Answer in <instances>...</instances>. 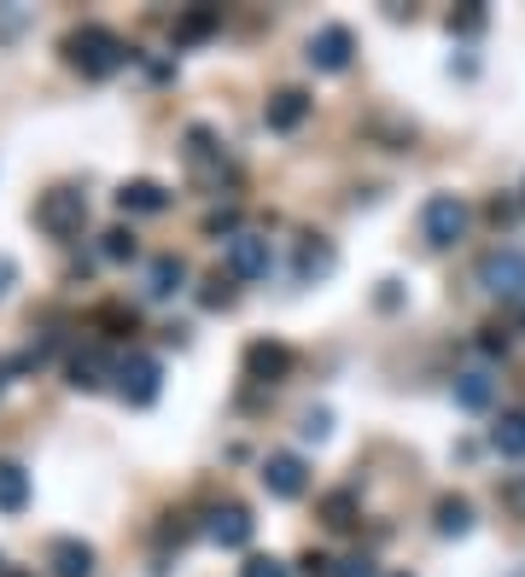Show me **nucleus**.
<instances>
[{
	"label": "nucleus",
	"mask_w": 525,
	"mask_h": 577,
	"mask_svg": "<svg viewBox=\"0 0 525 577\" xmlns=\"http://www.w3.org/2000/svg\"><path fill=\"white\" fill-rule=\"evenodd\" d=\"M129 41L117 35V30H106V24H83V30H71L65 35V65L71 71H83V76H94V82H106V76H117L129 65Z\"/></svg>",
	"instance_id": "f257e3e1"
},
{
	"label": "nucleus",
	"mask_w": 525,
	"mask_h": 577,
	"mask_svg": "<svg viewBox=\"0 0 525 577\" xmlns=\"http://www.w3.org/2000/svg\"><path fill=\"white\" fill-rule=\"evenodd\" d=\"M35 228L47 239H76L88 228V193L83 188H47L35 199Z\"/></svg>",
	"instance_id": "f03ea898"
},
{
	"label": "nucleus",
	"mask_w": 525,
	"mask_h": 577,
	"mask_svg": "<svg viewBox=\"0 0 525 577\" xmlns=\"http://www.w3.org/2000/svg\"><path fill=\"white\" fill-rule=\"evenodd\" d=\"M468 222H473V211L461 193H432L420 204V239H427L432 252H450L456 239H468Z\"/></svg>",
	"instance_id": "7ed1b4c3"
},
{
	"label": "nucleus",
	"mask_w": 525,
	"mask_h": 577,
	"mask_svg": "<svg viewBox=\"0 0 525 577\" xmlns=\"http://www.w3.org/2000/svg\"><path fill=\"white\" fill-rule=\"evenodd\" d=\"M479 286L502 303H525V252H514V245H502V252H491L479 263Z\"/></svg>",
	"instance_id": "20e7f679"
},
{
	"label": "nucleus",
	"mask_w": 525,
	"mask_h": 577,
	"mask_svg": "<svg viewBox=\"0 0 525 577\" xmlns=\"http://www.w3.org/2000/svg\"><path fill=\"white\" fill-rule=\"evenodd\" d=\"M304 58H310V71H321V76H345L351 58H356V35L345 24H321L310 35V53Z\"/></svg>",
	"instance_id": "39448f33"
},
{
	"label": "nucleus",
	"mask_w": 525,
	"mask_h": 577,
	"mask_svg": "<svg viewBox=\"0 0 525 577\" xmlns=\"http://www.w3.org/2000/svg\"><path fill=\"white\" fill-rule=\"evenodd\" d=\"M117 391H124V403L147 408V403H158V391H164V367L152 356H124L117 362Z\"/></svg>",
	"instance_id": "423d86ee"
},
{
	"label": "nucleus",
	"mask_w": 525,
	"mask_h": 577,
	"mask_svg": "<svg viewBox=\"0 0 525 577\" xmlns=\"http://www.w3.org/2000/svg\"><path fill=\"white\" fill-rule=\"evenodd\" d=\"M304 484H310V467H304V456L280 449V456H269V461H262V490H269V496H280V502H298V496H304Z\"/></svg>",
	"instance_id": "0eeeda50"
},
{
	"label": "nucleus",
	"mask_w": 525,
	"mask_h": 577,
	"mask_svg": "<svg viewBox=\"0 0 525 577\" xmlns=\"http://www.w3.org/2000/svg\"><path fill=\"white\" fill-rule=\"evenodd\" d=\"M287 374H292V350L280 344V339H251V344H246V380L280 385Z\"/></svg>",
	"instance_id": "6e6552de"
},
{
	"label": "nucleus",
	"mask_w": 525,
	"mask_h": 577,
	"mask_svg": "<svg viewBox=\"0 0 525 577\" xmlns=\"http://www.w3.org/2000/svg\"><path fill=\"white\" fill-rule=\"evenodd\" d=\"M269 263H275V252H269V239H262V234H234L228 239V275L234 280H262V275H269Z\"/></svg>",
	"instance_id": "1a4fd4ad"
},
{
	"label": "nucleus",
	"mask_w": 525,
	"mask_h": 577,
	"mask_svg": "<svg viewBox=\"0 0 525 577\" xmlns=\"http://www.w3.org/2000/svg\"><path fill=\"white\" fill-rule=\"evenodd\" d=\"M211 543L216 548H251V537H257V520H251V513L246 507H239V502H228V507H216L211 513Z\"/></svg>",
	"instance_id": "9d476101"
},
{
	"label": "nucleus",
	"mask_w": 525,
	"mask_h": 577,
	"mask_svg": "<svg viewBox=\"0 0 525 577\" xmlns=\"http://www.w3.org/2000/svg\"><path fill=\"white\" fill-rule=\"evenodd\" d=\"M117 211L124 216H164L170 211V188H158V181H124V188H117Z\"/></svg>",
	"instance_id": "9b49d317"
},
{
	"label": "nucleus",
	"mask_w": 525,
	"mask_h": 577,
	"mask_svg": "<svg viewBox=\"0 0 525 577\" xmlns=\"http://www.w3.org/2000/svg\"><path fill=\"white\" fill-rule=\"evenodd\" d=\"M310 106H315V99H310L304 88H280V94L269 99V106H262V122H269L275 135H292L298 122L310 117Z\"/></svg>",
	"instance_id": "f8f14e48"
},
{
	"label": "nucleus",
	"mask_w": 525,
	"mask_h": 577,
	"mask_svg": "<svg viewBox=\"0 0 525 577\" xmlns=\"http://www.w3.org/2000/svg\"><path fill=\"white\" fill-rule=\"evenodd\" d=\"M47 566H53V577H94V548L83 537H53Z\"/></svg>",
	"instance_id": "ddd939ff"
},
{
	"label": "nucleus",
	"mask_w": 525,
	"mask_h": 577,
	"mask_svg": "<svg viewBox=\"0 0 525 577\" xmlns=\"http://www.w3.org/2000/svg\"><path fill=\"white\" fill-rule=\"evenodd\" d=\"M450 397H456V408H468V415H484V408L496 403V380L479 374V367H468V374H456Z\"/></svg>",
	"instance_id": "4468645a"
},
{
	"label": "nucleus",
	"mask_w": 525,
	"mask_h": 577,
	"mask_svg": "<svg viewBox=\"0 0 525 577\" xmlns=\"http://www.w3.org/2000/svg\"><path fill=\"white\" fill-rule=\"evenodd\" d=\"M181 286H188V263H181V257H152V269H147V298H152V303H170Z\"/></svg>",
	"instance_id": "2eb2a0df"
},
{
	"label": "nucleus",
	"mask_w": 525,
	"mask_h": 577,
	"mask_svg": "<svg viewBox=\"0 0 525 577\" xmlns=\"http://www.w3.org/2000/svg\"><path fill=\"white\" fill-rule=\"evenodd\" d=\"M188 163H193V175H205V181L228 175V158H222V147H216L205 129H188Z\"/></svg>",
	"instance_id": "dca6fc26"
},
{
	"label": "nucleus",
	"mask_w": 525,
	"mask_h": 577,
	"mask_svg": "<svg viewBox=\"0 0 525 577\" xmlns=\"http://www.w3.org/2000/svg\"><path fill=\"white\" fill-rule=\"evenodd\" d=\"M106 380H117V362L106 350H88V356H71V385L76 391H99Z\"/></svg>",
	"instance_id": "f3484780"
},
{
	"label": "nucleus",
	"mask_w": 525,
	"mask_h": 577,
	"mask_svg": "<svg viewBox=\"0 0 525 577\" xmlns=\"http://www.w3.org/2000/svg\"><path fill=\"white\" fill-rule=\"evenodd\" d=\"M491 449H496L502 461H525V415H519V408L491 426Z\"/></svg>",
	"instance_id": "a211bd4d"
},
{
	"label": "nucleus",
	"mask_w": 525,
	"mask_h": 577,
	"mask_svg": "<svg viewBox=\"0 0 525 577\" xmlns=\"http://www.w3.org/2000/svg\"><path fill=\"white\" fill-rule=\"evenodd\" d=\"M30 507V472L18 461H0V513H24Z\"/></svg>",
	"instance_id": "6ab92c4d"
},
{
	"label": "nucleus",
	"mask_w": 525,
	"mask_h": 577,
	"mask_svg": "<svg viewBox=\"0 0 525 577\" xmlns=\"http://www.w3.org/2000/svg\"><path fill=\"white\" fill-rule=\"evenodd\" d=\"M438 537H468L473 531V502L468 496H438Z\"/></svg>",
	"instance_id": "aec40b11"
},
{
	"label": "nucleus",
	"mask_w": 525,
	"mask_h": 577,
	"mask_svg": "<svg viewBox=\"0 0 525 577\" xmlns=\"http://www.w3.org/2000/svg\"><path fill=\"white\" fill-rule=\"evenodd\" d=\"M339 269V252L328 239H304V252H298V280H321Z\"/></svg>",
	"instance_id": "412c9836"
},
{
	"label": "nucleus",
	"mask_w": 525,
	"mask_h": 577,
	"mask_svg": "<svg viewBox=\"0 0 525 577\" xmlns=\"http://www.w3.org/2000/svg\"><path fill=\"white\" fill-rule=\"evenodd\" d=\"M216 24H222V12H216V7H193V12H181V24H175V41H205Z\"/></svg>",
	"instance_id": "4be33fe9"
},
{
	"label": "nucleus",
	"mask_w": 525,
	"mask_h": 577,
	"mask_svg": "<svg viewBox=\"0 0 525 577\" xmlns=\"http://www.w3.org/2000/svg\"><path fill=\"white\" fill-rule=\"evenodd\" d=\"M321 520H328L333 531H351L356 525V496H351V490H333V496L321 502Z\"/></svg>",
	"instance_id": "5701e85b"
},
{
	"label": "nucleus",
	"mask_w": 525,
	"mask_h": 577,
	"mask_svg": "<svg viewBox=\"0 0 525 577\" xmlns=\"http://www.w3.org/2000/svg\"><path fill=\"white\" fill-rule=\"evenodd\" d=\"M99 252H106L111 263H129V257L140 252V245H135V234H129V228H111L106 239H99Z\"/></svg>",
	"instance_id": "b1692460"
},
{
	"label": "nucleus",
	"mask_w": 525,
	"mask_h": 577,
	"mask_svg": "<svg viewBox=\"0 0 525 577\" xmlns=\"http://www.w3.org/2000/svg\"><path fill=\"white\" fill-rule=\"evenodd\" d=\"M239 577H292V566L275 560V554H251V560L239 566Z\"/></svg>",
	"instance_id": "393cba45"
},
{
	"label": "nucleus",
	"mask_w": 525,
	"mask_h": 577,
	"mask_svg": "<svg viewBox=\"0 0 525 577\" xmlns=\"http://www.w3.org/2000/svg\"><path fill=\"white\" fill-rule=\"evenodd\" d=\"M298 431H304V444H321V438L333 431V415H328V408H310V415H304V426H298Z\"/></svg>",
	"instance_id": "a878e982"
},
{
	"label": "nucleus",
	"mask_w": 525,
	"mask_h": 577,
	"mask_svg": "<svg viewBox=\"0 0 525 577\" xmlns=\"http://www.w3.org/2000/svg\"><path fill=\"white\" fill-rule=\"evenodd\" d=\"M479 350H484V356H508V333H502V327H484Z\"/></svg>",
	"instance_id": "bb28decb"
},
{
	"label": "nucleus",
	"mask_w": 525,
	"mask_h": 577,
	"mask_svg": "<svg viewBox=\"0 0 525 577\" xmlns=\"http://www.w3.org/2000/svg\"><path fill=\"white\" fill-rule=\"evenodd\" d=\"M234 303V286H222V275L211 280V292H205V309H228Z\"/></svg>",
	"instance_id": "cd10ccee"
},
{
	"label": "nucleus",
	"mask_w": 525,
	"mask_h": 577,
	"mask_svg": "<svg viewBox=\"0 0 525 577\" xmlns=\"http://www.w3.org/2000/svg\"><path fill=\"white\" fill-rule=\"evenodd\" d=\"M479 24H484V12H479V7H473V12H461V18H450V30H456V35H473Z\"/></svg>",
	"instance_id": "c85d7f7f"
},
{
	"label": "nucleus",
	"mask_w": 525,
	"mask_h": 577,
	"mask_svg": "<svg viewBox=\"0 0 525 577\" xmlns=\"http://www.w3.org/2000/svg\"><path fill=\"white\" fill-rule=\"evenodd\" d=\"M298 566H304V577H328V571H333V560H328V554H304Z\"/></svg>",
	"instance_id": "c756f323"
},
{
	"label": "nucleus",
	"mask_w": 525,
	"mask_h": 577,
	"mask_svg": "<svg viewBox=\"0 0 525 577\" xmlns=\"http://www.w3.org/2000/svg\"><path fill=\"white\" fill-rule=\"evenodd\" d=\"M12 280H18V263H12L7 252H0V298H7V292H12Z\"/></svg>",
	"instance_id": "7c9ffc66"
},
{
	"label": "nucleus",
	"mask_w": 525,
	"mask_h": 577,
	"mask_svg": "<svg viewBox=\"0 0 525 577\" xmlns=\"http://www.w3.org/2000/svg\"><path fill=\"white\" fill-rule=\"evenodd\" d=\"M502 502H508L514 513H525V479H514L508 490H502Z\"/></svg>",
	"instance_id": "2f4dec72"
},
{
	"label": "nucleus",
	"mask_w": 525,
	"mask_h": 577,
	"mask_svg": "<svg viewBox=\"0 0 525 577\" xmlns=\"http://www.w3.org/2000/svg\"><path fill=\"white\" fill-rule=\"evenodd\" d=\"M339 577H379V566L374 560H345V571H339Z\"/></svg>",
	"instance_id": "473e14b6"
},
{
	"label": "nucleus",
	"mask_w": 525,
	"mask_h": 577,
	"mask_svg": "<svg viewBox=\"0 0 525 577\" xmlns=\"http://www.w3.org/2000/svg\"><path fill=\"white\" fill-rule=\"evenodd\" d=\"M12 374H18V367H12V362H0V391H7V380H12Z\"/></svg>",
	"instance_id": "72a5a7b5"
},
{
	"label": "nucleus",
	"mask_w": 525,
	"mask_h": 577,
	"mask_svg": "<svg viewBox=\"0 0 525 577\" xmlns=\"http://www.w3.org/2000/svg\"><path fill=\"white\" fill-rule=\"evenodd\" d=\"M7 577H30V571H7Z\"/></svg>",
	"instance_id": "f704fd0d"
}]
</instances>
